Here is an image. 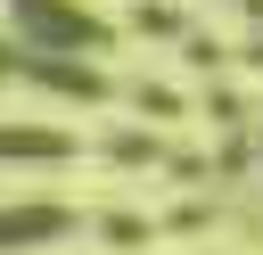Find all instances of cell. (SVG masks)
<instances>
[{"mask_svg": "<svg viewBox=\"0 0 263 255\" xmlns=\"http://www.w3.org/2000/svg\"><path fill=\"white\" fill-rule=\"evenodd\" d=\"M8 25H16L25 58H82V49L107 41V25L82 0H8Z\"/></svg>", "mask_w": 263, "mask_h": 255, "instance_id": "1", "label": "cell"}, {"mask_svg": "<svg viewBox=\"0 0 263 255\" xmlns=\"http://www.w3.org/2000/svg\"><path fill=\"white\" fill-rule=\"evenodd\" d=\"M8 74H16V49H8V41H0V82H8Z\"/></svg>", "mask_w": 263, "mask_h": 255, "instance_id": "4", "label": "cell"}, {"mask_svg": "<svg viewBox=\"0 0 263 255\" xmlns=\"http://www.w3.org/2000/svg\"><path fill=\"white\" fill-rule=\"evenodd\" d=\"M66 230H74V206H66V197H0V255L49 247V239H66Z\"/></svg>", "mask_w": 263, "mask_h": 255, "instance_id": "2", "label": "cell"}, {"mask_svg": "<svg viewBox=\"0 0 263 255\" xmlns=\"http://www.w3.org/2000/svg\"><path fill=\"white\" fill-rule=\"evenodd\" d=\"M74 156V132L58 123H0V165H66Z\"/></svg>", "mask_w": 263, "mask_h": 255, "instance_id": "3", "label": "cell"}]
</instances>
